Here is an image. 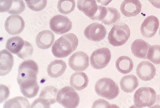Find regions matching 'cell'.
I'll return each mask as SVG.
<instances>
[{"instance_id":"6da1fadb","label":"cell","mask_w":160,"mask_h":108,"mask_svg":"<svg viewBox=\"0 0 160 108\" xmlns=\"http://www.w3.org/2000/svg\"><path fill=\"white\" fill-rule=\"evenodd\" d=\"M79 44L77 35L73 33L62 35L56 41L52 47V53L57 58H64L70 55L76 50Z\"/></svg>"},{"instance_id":"7a4b0ae2","label":"cell","mask_w":160,"mask_h":108,"mask_svg":"<svg viewBox=\"0 0 160 108\" xmlns=\"http://www.w3.org/2000/svg\"><path fill=\"white\" fill-rule=\"evenodd\" d=\"M94 89L98 96L108 100L115 99L120 93L118 85L109 77H102L98 80Z\"/></svg>"},{"instance_id":"3957f363","label":"cell","mask_w":160,"mask_h":108,"mask_svg":"<svg viewBox=\"0 0 160 108\" xmlns=\"http://www.w3.org/2000/svg\"><path fill=\"white\" fill-rule=\"evenodd\" d=\"M131 31L129 26L123 22L115 23L108 35V40L112 46L123 45L130 37Z\"/></svg>"},{"instance_id":"277c9868","label":"cell","mask_w":160,"mask_h":108,"mask_svg":"<svg viewBox=\"0 0 160 108\" xmlns=\"http://www.w3.org/2000/svg\"><path fill=\"white\" fill-rule=\"evenodd\" d=\"M79 94L73 87H64L58 90L57 95V102L67 108H75L79 105Z\"/></svg>"},{"instance_id":"5b68a950","label":"cell","mask_w":160,"mask_h":108,"mask_svg":"<svg viewBox=\"0 0 160 108\" xmlns=\"http://www.w3.org/2000/svg\"><path fill=\"white\" fill-rule=\"evenodd\" d=\"M157 99V92L151 87H141L135 92L133 100L137 107H151Z\"/></svg>"},{"instance_id":"8992f818","label":"cell","mask_w":160,"mask_h":108,"mask_svg":"<svg viewBox=\"0 0 160 108\" xmlns=\"http://www.w3.org/2000/svg\"><path fill=\"white\" fill-rule=\"evenodd\" d=\"M38 66L35 60L28 59L22 62L18 68V83L30 79H38Z\"/></svg>"},{"instance_id":"52a82bcc","label":"cell","mask_w":160,"mask_h":108,"mask_svg":"<svg viewBox=\"0 0 160 108\" xmlns=\"http://www.w3.org/2000/svg\"><path fill=\"white\" fill-rule=\"evenodd\" d=\"M112 58L110 50L106 47L98 49L91 54L90 63L95 69H102L106 67Z\"/></svg>"},{"instance_id":"ba28073f","label":"cell","mask_w":160,"mask_h":108,"mask_svg":"<svg viewBox=\"0 0 160 108\" xmlns=\"http://www.w3.org/2000/svg\"><path fill=\"white\" fill-rule=\"evenodd\" d=\"M49 28L57 35H64L72 28V22L68 17L63 15H56L50 19Z\"/></svg>"},{"instance_id":"9c48e42d","label":"cell","mask_w":160,"mask_h":108,"mask_svg":"<svg viewBox=\"0 0 160 108\" xmlns=\"http://www.w3.org/2000/svg\"><path fill=\"white\" fill-rule=\"evenodd\" d=\"M107 30L103 25L94 22L88 26L84 31V35L88 40L100 42L106 37Z\"/></svg>"},{"instance_id":"30bf717a","label":"cell","mask_w":160,"mask_h":108,"mask_svg":"<svg viewBox=\"0 0 160 108\" xmlns=\"http://www.w3.org/2000/svg\"><path fill=\"white\" fill-rule=\"evenodd\" d=\"M88 55L83 52L73 53L68 59V65L70 69L76 72H82L89 66Z\"/></svg>"},{"instance_id":"8fae6325","label":"cell","mask_w":160,"mask_h":108,"mask_svg":"<svg viewBox=\"0 0 160 108\" xmlns=\"http://www.w3.org/2000/svg\"><path fill=\"white\" fill-rule=\"evenodd\" d=\"M5 28L9 35H20L25 28L24 20L18 14H11L5 20Z\"/></svg>"},{"instance_id":"7c38bea8","label":"cell","mask_w":160,"mask_h":108,"mask_svg":"<svg viewBox=\"0 0 160 108\" xmlns=\"http://www.w3.org/2000/svg\"><path fill=\"white\" fill-rule=\"evenodd\" d=\"M159 27V21L157 16H151L145 18L141 26L140 31L143 37L146 38H151L157 34Z\"/></svg>"},{"instance_id":"4fadbf2b","label":"cell","mask_w":160,"mask_h":108,"mask_svg":"<svg viewBox=\"0 0 160 108\" xmlns=\"http://www.w3.org/2000/svg\"><path fill=\"white\" fill-rule=\"evenodd\" d=\"M136 73L142 81H151L156 76L157 69L153 63L147 60H144L138 63L136 69Z\"/></svg>"},{"instance_id":"5bb4252c","label":"cell","mask_w":160,"mask_h":108,"mask_svg":"<svg viewBox=\"0 0 160 108\" xmlns=\"http://www.w3.org/2000/svg\"><path fill=\"white\" fill-rule=\"evenodd\" d=\"M142 5L139 0H123L121 5V12L127 17H133L139 14Z\"/></svg>"},{"instance_id":"9a60e30c","label":"cell","mask_w":160,"mask_h":108,"mask_svg":"<svg viewBox=\"0 0 160 108\" xmlns=\"http://www.w3.org/2000/svg\"><path fill=\"white\" fill-rule=\"evenodd\" d=\"M38 79H30L21 81L19 84L20 92L25 97L32 98L35 97L38 93L39 85L38 84Z\"/></svg>"},{"instance_id":"2e32d148","label":"cell","mask_w":160,"mask_h":108,"mask_svg":"<svg viewBox=\"0 0 160 108\" xmlns=\"http://www.w3.org/2000/svg\"><path fill=\"white\" fill-rule=\"evenodd\" d=\"M97 0H78L77 7L85 16L93 20L98 11Z\"/></svg>"},{"instance_id":"e0dca14e","label":"cell","mask_w":160,"mask_h":108,"mask_svg":"<svg viewBox=\"0 0 160 108\" xmlns=\"http://www.w3.org/2000/svg\"><path fill=\"white\" fill-rule=\"evenodd\" d=\"M14 66V57L8 50L3 49L0 53V74L4 76L8 74Z\"/></svg>"},{"instance_id":"ac0fdd59","label":"cell","mask_w":160,"mask_h":108,"mask_svg":"<svg viewBox=\"0 0 160 108\" xmlns=\"http://www.w3.org/2000/svg\"><path fill=\"white\" fill-rule=\"evenodd\" d=\"M55 35L52 31L44 30L40 32L36 37V45L39 49H48L53 45Z\"/></svg>"},{"instance_id":"d6986e66","label":"cell","mask_w":160,"mask_h":108,"mask_svg":"<svg viewBox=\"0 0 160 108\" xmlns=\"http://www.w3.org/2000/svg\"><path fill=\"white\" fill-rule=\"evenodd\" d=\"M150 44L142 39H137L134 40L131 45V51L132 54L140 59H145L148 54Z\"/></svg>"},{"instance_id":"ffe728a7","label":"cell","mask_w":160,"mask_h":108,"mask_svg":"<svg viewBox=\"0 0 160 108\" xmlns=\"http://www.w3.org/2000/svg\"><path fill=\"white\" fill-rule=\"evenodd\" d=\"M88 83V77L83 72H76L71 75L70 79V86L78 91L82 90L86 88Z\"/></svg>"},{"instance_id":"44dd1931","label":"cell","mask_w":160,"mask_h":108,"mask_svg":"<svg viewBox=\"0 0 160 108\" xmlns=\"http://www.w3.org/2000/svg\"><path fill=\"white\" fill-rule=\"evenodd\" d=\"M67 64L62 60H55L51 62L47 67V74L52 78L59 77L65 73Z\"/></svg>"},{"instance_id":"7402d4cb","label":"cell","mask_w":160,"mask_h":108,"mask_svg":"<svg viewBox=\"0 0 160 108\" xmlns=\"http://www.w3.org/2000/svg\"><path fill=\"white\" fill-rule=\"evenodd\" d=\"M138 84L139 83H138V78L133 75H126L122 77L120 81L121 89L127 93L132 92L138 87Z\"/></svg>"},{"instance_id":"603a6c76","label":"cell","mask_w":160,"mask_h":108,"mask_svg":"<svg viewBox=\"0 0 160 108\" xmlns=\"http://www.w3.org/2000/svg\"><path fill=\"white\" fill-rule=\"evenodd\" d=\"M133 61L128 56H121L115 62V67L121 74H128L133 69Z\"/></svg>"},{"instance_id":"cb8c5ba5","label":"cell","mask_w":160,"mask_h":108,"mask_svg":"<svg viewBox=\"0 0 160 108\" xmlns=\"http://www.w3.org/2000/svg\"><path fill=\"white\" fill-rule=\"evenodd\" d=\"M24 43L25 41L22 40V37L15 36V37H11L8 40L6 44H5V47H6L7 50H8L11 53L18 54L22 50Z\"/></svg>"},{"instance_id":"d4e9b609","label":"cell","mask_w":160,"mask_h":108,"mask_svg":"<svg viewBox=\"0 0 160 108\" xmlns=\"http://www.w3.org/2000/svg\"><path fill=\"white\" fill-rule=\"evenodd\" d=\"M58 90L55 87L47 86L43 87L41 91L39 97H41L46 101H49L50 105H53L57 101V95H58Z\"/></svg>"},{"instance_id":"484cf974","label":"cell","mask_w":160,"mask_h":108,"mask_svg":"<svg viewBox=\"0 0 160 108\" xmlns=\"http://www.w3.org/2000/svg\"><path fill=\"white\" fill-rule=\"evenodd\" d=\"M107 11V15L102 20V23L106 25V26H112V25L117 23L121 19V14H120L118 11L115 7H108Z\"/></svg>"},{"instance_id":"4316f807","label":"cell","mask_w":160,"mask_h":108,"mask_svg":"<svg viewBox=\"0 0 160 108\" xmlns=\"http://www.w3.org/2000/svg\"><path fill=\"white\" fill-rule=\"evenodd\" d=\"M76 7L75 0H58L57 9L61 14H70Z\"/></svg>"},{"instance_id":"83f0119b","label":"cell","mask_w":160,"mask_h":108,"mask_svg":"<svg viewBox=\"0 0 160 108\" xmlns=\"http://www.w3.org/2000/svg\"><path fill=\"white\" fill-rule=\"evenodd\" d=\"M4 107H31V106L26 98L18 96V97L11 98L5 102Z\"/></svg>"},{"instance_id":"f1b7e54d","label":"cell","mask_w":160,"mask_h":108,"mask_svg":"<svg viewBox=\"0 0 160 108\" xmlns=\"http://www.w3.org/2000/svg\"><path fill=\"white\" fill-rule=\"evenodd\" d=\"M146 58L155 65L160 64V45H153L150 46Z\"/></svg>"},{"instance_id":"f546056e","label":"cell","mask_w":160,"mask_h":108,"mask_svg":"<svg viewBox=\"0 0 160 108\" xmlns=\"http://www.w3.org/2000/svg\"><path fill=\"white\" fill-rule=\"evenodd\" d=\"M25 2L30 10L36 12L43 10L47 5V0H25Z\"/></svg>"},{"instance_id":"4dcf8cb0","label":"cell","mask_w":160,"mask_h":108,"mask_svg":"<svg viewBox=\"0 0 160 108\" xmlns=\"http://www.w3.org/2000/svg\"><path fill=\"white\" fill-rule=\"evenodd\" d=\"M33 52L34 49L31 43H28V41H25L23 47H22V50L18 54V56L21 59H29L33 54Z\"/></svg>"},{"instance_id":"1f68e13d","label":"cell","mask_w":160,"mask_h":108,"mask_svg":"<svg viewBox=\"0 0 160 108\" xmlns=\"http://www.w3.org/2000/svg\"><path fill=\"white\" fill-rule=\"evenodd\" d=\"M25 9L26 5L23 0H13L12 6L8 13L10 14H20L23 12Z\"/></svg>"},{"instance_id":"d6a6232c","label":"cell","mask_w":160,"mask_h":108,"mask_svg":"<svg viewBox=\"0 0 160 108\" xmlns=\"http://www.w3.org/2000/svg\"><path fill=\"white\" fill-rule=\"evenodd\" d=\"M107 7L102 6H102L100 5L98 7V11L97 12L96 15H95L92 20H99V21H102V20L106 17V16L107 15Z\"/></svg>"},{"instance_id":"836d02e7","label":"cell","mask_w":160,"mask_h":108,"mask_svg":"<svg viewBox=\"0 0 160 108\" xmlns=\"http://www.w3.org/2000/svg\"><path fill=\"white\" fill-rule=\"evenodd\" d=\"M50 103L45 99L39 97L32 104L31 107H50Z\"/></svg>"},{"instance_id":"e575fe53","label":"cell","mask_w":160,"mask_h":108,"mask_svg":"<svg viewBox=\"0 0 160 108\" xmlns=\"http://www.w3.org/2000/svg\"><path fill=\"white\" fill-rule=\"evenodd\" d=\"M13 0H0V11L1 13L8 12L12 6Z\"/></svg>"},{"instance_id":"d590c367","label":"cell","mask_w":160,"mask_h":108,"mask_svg":"<svg viewBox=\"0 0 160 108\" xmlns=\"http://www.w3.org/2000/svg\"><path fill=\"white\" fill-rule=\"evenodd\" d=\"M93 108L97 107H118L116 105H112L108 101H105L104 99H98L92 105Z\"/></svg>"},{"instance_id":"8d00e7d4","label":"cell","mask_w":160,"mask_h":108,"mask_svg":"<svg viewBox=\"0 0 160 108\" xmlns=\"http://www.w3.org/2000/svg\"><path fill=\"white\" fill-rule=\"evenodd\" d=\"M10 91L9 89L6 86L2 84L1 85V102H3L5 100L7 99V98L9 96Z\"/></svg>"},{"instance_id":"74e56055","label":"cell","mask_w":160,"mask_h":108,"mask_svg":"<svg viewBox=\"0 0 160 108\" xmlns=\"http://www.w3.org/2000/svg\"><path fill=\"white\" fill-rule=\"evenodd\" d=\"M153 7L160 9V0H148Z\"/></svg>"},{"instance_id":"f35d334b","label":"cell","mask_w":160,"mask_h":108,"mask_svg":"<svg viewBox=\"0 0 160 108\" xmlns=\"http://www.w3.org/2000/svg\"><path fill=\"white\" fill-rule=\"evenodd\" d=\"M97 2L102 6H106V5H108L109 3L112 2V0H97Z\"/></svg>"},{"instance_id":"ab89813d","label":"cell","mask_w":160,"mask_h":108,"mask_svg":"<svg viewBox=\"0 0 160 108\" xmlns=\"http://www.w3.org/2000/svg\"><path fill=\"white\" fill-rule=\"evenodd\" d=\"M151 107H160V96H157L155 103L153 104Z\"/></svg>"},{"instance_id":"60d3db41","label":"cell","mask_w":160,"mask_h":108,"mask_svg":"<svg viewBox=\"0 0 160 108\" xmlns=\"http://www.w3.org/2000/svg\"><path fill=\"white\" fill-rule=\"evenodd\" d=\"M159 36H160V29H159Z\"/></svg>"}]
</instances>
